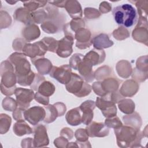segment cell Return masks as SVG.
<instances>
[{"label": "cell", "mask_w": 148, "mask_h": 148, "mask_svg": "<svg viewBox=\"0 0 148 148\" xmlns=\"http://www.w3.org/2000/svg\"><path fill=\"white\" fill-rule=\"evenodd\" d=\"M25 56L24 53L15 52L8 59L13 66L17 82L23 86H31L35 77V73L31 70L30 64Z\"/></svg>", "instance_id": "1"}, {"label": "cell", "mask_w": 148, "mask_h": 148, "mask_svg": "<svg viewBox=\"0 0 148 148\" xmlns=\"http://www.w3.org/2000/svg\"><path fill=\"white\" fill-rule=\"evenodd\" d=\"M115 22L124 28H131L138 21V13L131 4L124 3L114 7L112 10Z\"/></svg>", "instance_id": "2"}, {"label": "cell", "mask_w": 148, "mask_h": 148, "mask_svg": "<svg viewBox=\"0 0 148 148\" xmlns=\"http://www.w3.org/2000/svg\"><path fill=\"white\" fill-rule=\"evenodd\" d=\"M114 133L119 147H130L131 144L140 143L142 138L139 130L128 125L114 128Z\"/></svg>", "instance_id": "3"}, {"label": "cell", "mask_w": 148, "mask_h": 148, "mask_svg": "<svg viewBox=\"0 0 148 148\" xmlns=\"http://www.w3.org/2000/svg\"><path fill=\"white\" fill-rule=\"evenodd\" d=\"M66 89L80 98L88 95L91 91V86L84 82L83 79L75 73H72L71 79L66 84Z\"/></svg>", "instance_id": "4"}, {"label": "cell", "mask_w": 148, "mask_h": 148, "mask_svg": "<svg viewBox=\"0 0 148 148\" xmlns=\"http://www.w3.org/2000/svg\"><path fill=\"white\" fill-rule=\"evenodd\" d=\"M119 86V81L117 78H107L102 82H95L92 89L95 93L99 96L116 92Z\"/></svg>", "instance_id": "5"}, {"label": "cell", "mask_w": 148, "mask_h": 148, "mask_svg": "<svg viewBox=\"0 0 148 148\" xmlns=\"http://www.w3.org/2000/svg\"><path fill=\"white\" fill-rule=\"evenodd\" d=\"M110 93L107 94L101 97H97L95 104L101 109L103 116L110 118L116 116L117 108L115 103L113 102L110 97Z\"/></svg>", "instance_id": "6"}, {"label": "cell", "mask_w": 148, "mask_h": 148, "mask_svg": "<svg viewBox=\"0 0 148 148\" xmlns=\"http://www.w3.org/2000/svg\"><path fill=\"white\" fill-rule=\"evenodd\" d=\"M14 94L16 97L17 106L19 109L25 110L29 106L30 102L34 99L35 94L32 89L16 88Z\"/></svg>", "instance_id": "7"}, {"label": "cell", "mask_w": 148, "mask_h": 148, "mask_svg": "<svg viewBox=\"0 0 148 148\" xmlns=\"http://www.w3.org/2000/svg\"><path fill=\"white\" fill-rule=\"evenodd\" d=\"M72 69L69 65L65 64L60 66H53L50 76L63 84H66L71 79Z\"/></svg>", "instance_id": "8"}, {"label": "cell", "mask_w": 148, "mask_h": 148, "mask_svg": "<svg viewBox=\"0 0 148 148\" xmlns=\"http://www.w3.org/2000/svg\"><path fill=\"white\" fill-rule=\"evenodd\" d=\"M45 116V108L39 106H34L24 111V119L33 125H36L40 121L44 120Z\"/></svg>", "instance_id": "9"}, {"label": "cell", "mask_w": 148, "mask_h": 148, "mask_svg": "<svg viewBox=\"0 0 148 148\" xmlns=\"http://www.w3.org/2000/svg\"><path fill=\"white\" fill-rule=\"evenodd\" d=\"M23 53L31 59L43 57L47 49L42 40L33 44L25 43L23 49Z\"/></svg>", "instance_id": "10"}, {"label": "cell", "mask_w": 148, "mask_h": 148, "mask_svg": "<svg viewBox=\"0 0 148 148\" xmlns=\"http://www.w3.org/2000/svg\"><path fill=\"white\" fill-rule=\"evenodd\" d=\"M44 108L46 111V116L43 121L46 123L53 122L57 117L64 115L66 110L65 105L61 102L46 105Z\"/></svg>", "instance_id": "11"}, {"label": "cell", "mask_w": 148, "mask_h": 148, "mask_svg": "<svg viewBox=\"0 0 148 148\" xmlns=\"http://www.w3.org/2000/svg\"><path fill=\"white\" fill-rule=\"evenodd\" d=\"M74 36L66 35L64 38L58 41V47L56 53L58 56L63 58L69 57L72 53V45Z\"/></svg>", "instance_id": "12"}, {"label": "cell", "mask_w": 148, "mask_h": 148, "mask_svg": "<svg viewBox=\"0 0 148 148\" xmlns=\"http://www.w3.org/2000/svg\"><path fill=\"white\" fill-rule=\"evenodd\" d=\"M86 132L90 137H104L108 135L109 130L103 123L92 121L86 128Z\"/></svg>", "instance_id": "13"}, {"label": "cell", "mask_w": 148, "mask_h": 148, "mask_svg": "<svg viewBox=\"0 0 148 148\" xmlns=\"http://www.w3.org/2000/svg\"><path fill=\"white\" fill-rule=\"evenodd\" d=\"M34 138L33 139L34 147H43L47 146L49 143L46 127L39 124L34 128Z\"/></svg>", "instance_id": "14"}, {"label": "cell", "mask_w": 148, "mask_h": 148, "mask_svg": "<svg viewBox=\"0 0 148 148\" xmlns=\"http://www.w3.org/2000/svg\"><path fill=\"white\" fill-rule=\"evenodd\" d=\"M95 107L94 101L87 100L82 103L79 106L82 113V123L88 125L93 119V110Z\"/></svg>", "instance_id": "15"}, {"label": "cell", "mask_w": 148, "mask_h": 148, "mask_svg": "<svg viewBox=\"0 0 148 148\" xmlns=\"http://www.w3.org/2000/svg\"><path fill=\"white\" fill-rule=\"evenodd\" d=\"M75 37L77 40L76 46L79 49H86L89 47L91 44L90 40L91 32L87 29L84 28L79 29L76 31Z\"/></svg>", "instance_id": "16"}, {"label": "cell", "mask_w": 148, "mask_h": 148, "mask_svg": "<svg viewBox=\"0 0 148 148\" xmlns=\"http://www.w3.org/2000/svg\"><path fill=\"white\" fill-rule=\"evenodd\" d=\"M92 67V66L87 62L83 57L77 64L75 70H78L80 74L86 82H90L94 79V75Z\"/></svg>", "instance_id": "17"}, {"label": "cell", "mask_w": 148, "mask_h": 148, "mask_svg": "<svg viewBox=\"0 0 148 148\" xmlns=\"http://www.w3.org/2000/svg\"><path fill=\"white\" fill-rule=\"evenodd\" d=\"M105 58V53L103 50L94 49L84 56V58L92 66L103 62Z\"/></svg>", "instance_id": "18"}, {"label": "cell", "mask_w": 148, "mask_h": 148, "mask_svg": "<svg viewBox=\"0 0 148 148\" xmlns=\"http://www.w3.org/2000/svg\"><path fill=\"white\" fill-rule=\"evenodd\" d=\"M32 64L35 66L38 72L41 75H47L50 72L53 66L51 62L44 57L31 59Z\"/></svg>", "instance_id": "19"}, {"label": "cell", "mask_w": 148, "mask_h": 148, "mask_svg": "<svg viewBox=\"0 0 148 148\" xmlns=\"http://www.w3.org/2000/svg\"><path fill=\"white\" fill-rule=\"evenodd\" d=\"M95 49L102 50L105 48L111 47L113 45L112 40H110L107 34H101L94 37L91 40Z\"/></svg>", "instance_id": "20"}, {"label": "cell", "mask_w": 148, "mask_h": 148, "mask_svg": "<svg viewBox=\"0 0 148 148\" xmlns=\"http://www.w3.org/2000/svg\"><path fill=\"white\" fill-rule=\"evenodd\" d=\"M65 8L69 14L73 19L82 16V10L80 3L76 1H66Z\"/></svg>", "instance_id": "21"}, {"label": "cell", "mask_w": 148, "mask_h": 148, "mask_svg": "<svg viewBox=\"0 0 148 148\" xmlns=\"http://www.w3.org/2000/svg\"><path fill=\"white\" fill-rule=\"evenodd\" d=\"M82 113L79 107L68 111L66 114L67 123L73 126H76L82 123Z\"/></svg>", "instance_id": "22"}, {"label": "cell", "mask_w": 148, "mask_h": 148, "mask_svg": "<svg viewBox=\"0 0 148 148\" xmlns=\"http://www.w3.org/2000/svg\"><path fill=\"white\" fill-rule=\"evenodd\" d=\"M13 132L14 134L19 136L29 135L33 132L32 128L24 121V120L17 121L13 125Z\"/></svg>", "instance_id": "23"}, {"label": "cell", "mask_w": 148, "mask_h": 148, "mask_svg": "<svg viewBox=\"0 0 148 148\" xmlns=\"http://www.w3.org/2000/svg\"><path fill=\"white\" fill-rule=\"evenodd\" d=\"M22 35L29 42L39 38L40 30L38 27L34 24L29 25L23 30Z\"/></svg>", "instance_id": "24"}, {"label": "cell", "mask_w": 148, "mask_h": 148, "mask_svg": "<svg viewBox=\"0 0 148 148\" xmlns=\"http://www.w3.org/2000/svg\"><path fill=\"white\" fill-rule=\"evenodd\" d=\"M14 18L24 23L25 24L31 25V13H29V10L27 9H23V8H18L13 14Z\"/></svg>", "instance_id": "25"}, {"label": "cell", "mask_w": 148, "mask_h": 148, "mask_svg": "<svg viewBox=\"0 0 148 148\" xmlns=\"http://www.w3.org/2000/svg\"><path fill=\"white\" fill-rule=\"evenodd\" d=\"M54 91V86L49 81H44L42 82L38 89V92L39 93L46 97L51 96L53 94Z\"/></svg>", "instance_id": "26"}, {"label": "cell", "mask_w": 148, "mask_h": 148, "mask_svg": "<svg viewBox=\"0 0 148 148\" xmlns=\"http://www.w3.org/2000/svg\"><path fill=\"white\" fill-rule=\"evenodd\" d=\"M0 117L1 134H3L8 131L11 124V118L6 114H1Z\"/></svg>", "instance_id": "27"}, {"label": "cell", "mask_w": 148, "mask_h": 148, "mask_svg": "<svg viewBox=\"0 0 148 148\" xmlns=\"http://www.w3.org/2000/svg\"><path fill=\"white\" fill-rule=\"evenodd\" d=\"M42 42L45 44L47 49L49 51L56 53L58 47V41L53 38L45 37L42 40Z\"/></svg>", "instance_id": "28"}, {"label": "cell", "mask_w": 148, "mask_h": 148, "mask_svg": "<svg viewBox=\"0 0 148 148\" xmlns=\"http://www.w3.org/2000/svg\"><path fill=\"white\" fill-rule=\"evenodd\" d=\"M119 105L125 106V107L124 106L119 108L121 110V111L124 113H131L134 112L135 109V104L131 99H126L124 100H121Z\"/></svg>", "instance_id": "29"}, {"label": "cell", "mask_w": 148, "mask_h": 148, "mask_svg": "<svg viewBox=\"0 0 148 148\" xmlns=\"http://www.w3.org/2000/svg\"><path fill=\"white\" fill-rule=\"evenodd\" d=\"M17 106V102L10 97H6L2 101V107L5 110L9 111H14Z\"/></svg>", "instance_id": "30"}, {"label": "cell", "mask_w": 148, "mask_h": 148, "mask_svg": "<svg viewBox=\"0 0 148 148\" xmlns=\"http://www.w3.org/2000/svg\"><path fill=\"white\" fill-rule=\"evenodd\" d=\"M47 1H26L23 2L24 6L26 9L30 11H34L38 8L45 5Z\"/></svg>", "instance_id": "31"}, {"label": "cell", "mask_w": 148, "mask_h": 148, "mask_svg": "<svg viewBox=\"0 0 148 148\" xmlns=\"http://www.w3.org/2000/svg\"><path fill=\"white\" fill-rule=\"evenodd\" d=\"M71 29L74 31L76 32L77 30H78L80 28H84L85 26V22L84 20L81 19V18H76V19H73L70 23L68 24Z\"/></svg>", "instance_id": "32"}, {"label": "cell", "mask_w": 148, "mask_h": 148, "mask_svg": "<svg viewBox=\"0 0 148 148\" xmlns=\"http://www.w3.org/2000/svg\"><path fill=\"white\" fill-rule=\"evenodd\" d=\"M105 125L108 127L116 128L123 125L121 121L120 120L119 117H112L109 119L108 118L105 120Z\"/></svg>", "instance_id": "33"}, {"label": "cell", "mask_w": 148, "mask_h": 148, "mask_svg": "<svg viewBox=\"0 0 148 148\" xmlns=\"http://www.w3.org/2000/svg\"><path fill=\"white\" fill-rule=\"evenodd\" d=\"M75 136L79 142H85L87 140L88 135L86 132V129H78L75 134Z\"/></svg>", "instance_id": "34"}, {"label": "cell", "mask_w": 148, "mask_h": 148, "mask_svg": "<svg viewBox=\"0 0 148 148\" xmlns=\"http://www.w3.org/2000/svg\"><path fill=\"white\" fill-rule=\"evenodd\" d=\"M45 78L42 75L35 73V79H34L32 83L30 86L32 90L33 89L34 90L37 91V90L38 89L39 86L40 85V84L42 82H43L45 81Z\"/></svg>", "instance_id": "35"}, {"label": "cell", "mask_w": 148, "mask_h": 148, "mask_svg": "<svg viewBox=\"0 0 148 148\" xmlns=\"http://www.w3.org/2000/svg\"><path fill=\"white\" fill-rule=\"evenodd\" d=\"M94 8H86L84 10V15L87 18H88L89 19H91L92 18H95V17H98L100 15L101 13L96 10V9H94V11L92 12Z\"/></svg>", "instance_id": "36"}, {"label": "cell", "mask_w": 148, "mask_h": 148, "mask_svg": "<svg viewBox=\"0 0 148 148\" xmlns=\"http://www.w3.org/2000/svg\"><path fill=\"white\" fill-rule=\"evenodd\" d=\"M34 98L38 102L44 105H47L49 102V97L44 96L39 93L38 92L35 94Z\"/></svg>", "instance_id": "37"}, {"label": "cell", "mask_w": 148, "mask_h": 148, "mask_svg": "<svg viewBox=\"0 0 148 148\" xmlns=\"http://www.w3.org/2000/svg\"><path fill=\"white\" fill-rule=\"evenodd\" d=\"M24 111L22 109H20L19 108L17 109L16 110H14L13 113V117L16 121H19L21 120H24Z\"/></svg>", "instance_id": "38"}, {"label": "cell", "mask_w": 148, "mask_h": 148, "mask_svg": "<svg viewBox=\"0 0 148 148\" xmlns=\"http://www.w3.org/2000/svg\"><path fill=\"white\" fill-rule=\"evenodd\" d=\"M104 3H105V5H103V2L101 3V5L99 6V10L102 13H106V12H109L111 9V6H110V4L106 2H104Z\"/></svg>", "instance_id": "39"}]
</instances>
